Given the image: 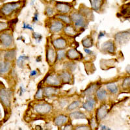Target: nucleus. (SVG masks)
<instances>
[{"instance_id":"1","label":"nucleus","mask_w":130,"mask_h":130,"mask_svg":"<svg viewBox=\"0 0 130 130\" xmlns=\"http://www.w3.org/2000/svg\"><path fill=\"white\" fill-rule=\"evenodd\" d=\"M70 18L76 28H84L87 25L86 17L81 12H73Z\"/></svg>"},{"instance_id":"2","label":"nucleus","mask_w":130,"mask_h":130,"mask_svg":"<svg viewBox=\"0 0 130 130\" xmlns=\"http://www.w3.org/2000/svg\"><path fill=\"white\" fill-rule=\"evenodd\" d=\"M21 7V2H10L5 3L0 9V14L2 16H8L11 15L13 12Z\"/></svg>"},{"instance_id":"3","label":"nucleus","mask_w":130,"mask_h":130,"mask_svg":"<svg viewBox=\"0 0 130 130\" xmlns=\"http://www.w3.org/2000/svg\"><path fill=\"white\" fill-rule=\"evenodd\" d=\"M11 92L9 90L4 87L0 89V102L6 107H10Z\"/></svg>"},{"instance_id":"4","label":"nucleus","mask_w":130,"mask_h":130,"mask_svg":"<svg viewBox=\"0 0 130 130\" xmlns=\"http://www.w3.org/2000/svg\"><path fill=\"white\" fill-rule=\"evenodd\" d=\"M129 30L119 32L117 33L115 36L116 42L119 45L126 44L129 41Z\"/></svg>"},{"instance_id":"5","label":"nucleus","mask_w":130,"mask_h":130,"mask_svg":"<svg viewBox=\"0 0 130 130\" xmlns=\"http://www.w3.org/2000/svg\"><path fill=\"white\" fill-rule=\"evenodd\" d=\"M0 42L5 47H10L13 44V37L10 32H1L0 33Z\"/></svg>"},{"instance_id":"6","label":"nucleus","mask_w":130,"mask_h":130,"mask_svg":"<svg viewBox=\"0 0 130 130\" xmlns=\"http://www.w3.org/2000/svg\"><path fill=\"white\" fill-rule=\"evenodd\" d=\"M52 106L47 103L39 104L34 107V109L37 113L40 115H46L52 111Z\"/></svg>"},{"instance_id":"7","label":"nucleus","mask_w":130,"mask_h":130,"mask_svg":"<svg viewBox=\"0 0 130 130\" xmlns=\"http://www.w3.org/2000/svg\"><path fill=\"white\" fill-rule=\"evenodd\" d=\"M101 51L103 53L114 54L115 52V46L114 42L109 40L103 43L101 46Z\"/></svg>"},{"instance_id":"8","label":"nucleus","mask_w":130,"mask_h":130,"mask_svg":"<svg viewBox=\"0 0 130 130\" xmlns=\"http://www.w3.org/2000/svg\"><path fill=\"white\" fill-rule=\"evenodd\" d=\"M61 80L59 75L57 74H52L48 75L46 79V83L50 86L57 87L61 85Z\"/></svg>"},{"instance_id":"9","label":"nucleus","mask_w":130,"mask_h":130,"mask_svg":"<svg viewBox=\"0 0 130 130\" xmlns=\"http://www.w3.org/2000/svg\"><path fill=\"white\" fill-rule=\"evenodd\" d=\"M64 25L62 22L60 20H54L51 23L50 26V31L52 33H57L59 32L63 29Z\"/></svg>"},{"instance_id":"10","label":"nucleus","mask_w":130,"mask_h":130,"mask_svg":"<svg viewBox=\"0 0 130 130\" xmlns=\"http://www.w3.org/2000/svg\"><path fill=\"white\" fill-rule=\"evenodd\" d=\"M12 67V63L10 61H0V76L8 74L10 71Z\"/></svg>"},{"instance_id":"11","label":"nucleus","mask_w":130,"mask_h":130,"mask_svg":"<svg viewBox=\"0 0 130 130\" xmlns=\"http://www.w3.org/2000/svg\"><path fill=\"white\" fill-rule=\"evenodd\" d=\"M57 54L54 48L52 47H49L46 52V59L49 64H53L56 61Z\"/></svg>"},{"instance_id":"12","label":"nucleus","mask_w":130,"mask_h":130,"mask_svg":"<svg viewBox=\"0 0 130 130\" xmlns=\"http://www.w3.org/2000/svg\"><path fill=\"white\" fill-rule=\"evenodd\" d=\"M67 57L70 60H79L83 57V55L81 53L76 50L75 49H70L66 53Z\"/></svg>"},{"instance_id":"13","label":"nucleus","mask_w":130,"mask_h":130,"mask_svg":"<svg viewBox=\"0 0 130 130\" xmlns=\"http://www.w3.org/2000/svg\"><path fill=\"white\" fill-rule=\"evenodd\" d=\"M55 8H56V10H57L58 12L62 14L68 13V12H70V9H71L69 5L67 4V3H62V2L57 3L56 5H55Z\"/></svg>"},{"instance_id":"14","label":"nucleus","mask_w":130,"mask_h":130,"mask_svg":"<svg viewBox=\"0 0 130 130\" xmlns=\"http://www.w3.org/2000/svg\"><path fill=\"white\" fill-rule=\"evenodd\" d=\"M109 110H108V106L106 105H103L98 109L96 117L98 120H103L106 117L107 115L108 114Z\"/></svg>"},{"instance_id":"15","label":"nucleus","mask_w":130,"mask_h":130,"mask_svg":"<svg viewBox=\"0 0 130 130\" xmlns=\"http://www.w3.org/2000/svg\"><path fill=\"white\" fill-rule=\"evenodd\" d=\"M95 105H96V100L94 98L89 96L87 98V100L85 103L83 104L82 107L87 111H91L94 109Z\"/></svg>"},{"instance_id":"16","label":"nucleus","mask_w":130,"mask_h":130,"mask_svg":"<svg viewBox=\"0 0 130 130\" xmlns=\"http://www.w3.org/2000/svg\"><path fill=\"white\" fill-rule=\"evenodd\" d=\"M100 87V83H94V84L91 85L90 86H89L87 89L83 91V94L85 96H87V97H89V96H92L96 92V90L98 89Z\"/></svg>"},{"instance_id":"17","label":"nucleus","mask_w":130,"mask_h":130,"mask_svg":"<svg viewBox=\"0 0 130 130\" xmlns=\"http://www.w3.org/2000/svg\"><path fill=\"white\" fill-rule=\"evenodd\" d=\"M52 44H53V46H54V47L55 49H57V50H62V49L65 48L67 44V41L63 38H59V39H55V40H53Z\"/></svg>"},{"instance_id":"18","label":"nucleus","mask_w":130,"mask_h":130,"mask_svg":"<svg viewBox=\"0 0 130 130\" xmlns=\"http://www.w3.org/2000/svg\"><path fill=\"white\" fill-rule=\"evenodd\" d=\"M59 77L61 78V81L65 83H70L72 81V75L70 72L68 71H62L60 74Z\"/></svg>"},{"instance_id":"19","label":"nucleus","mask_w":130,"mask_h":130,"mask_svg":"<svg viewBox=\"0 0 130 130\" xmlns=\"http://www.w3.org/2000/svg\"><path fill=\"white\" fill-rule=\"evenodd\" d=\"M58 90L55 87H46L43 89V94L46 97H52L57 93Z\"/></svg>"},{"instance_id":"20","label":"nucleus","mask_w":130,"mask_h":130,"mask_svg":"<svg viewBox=\"0 0 130 130\" xmlns=\"http://www.w3.org/2000/svg\"><path fill=\"white\" fill-rule=\"evenodd\" d=\"M68 120V118L67 116L61 115H59L54 119V124L57 126H62L64 124H67Z\"/></svg>"},{"instance_id":"21","label":"nucleus","mask_w":130,"mask_h":130,"mask_svg":"<svg viewBox=\"0 0 130 130\" xmlns=\"http://www.w3.org/2000/svg\"><path fill=\"white\" fill-rule=\"evenodd\" d=\"M96 98L99 101H104L107 99V91L104 89H98L96 92Z\"/></svg>"},{"instance_id":"22","label":"nucleus","mask_w":130,"mask_h":130,"mask_svg":"<svg viewBox=\"0 0 130 130\" xmlns=\"http://www.w3.org/2000/svg\"><path fill=\"white\" fill-rule=\"evenodd\" d=\"M16 55V52L14 50H11L7 51L6 53L4 54V59L5 61L12 62L15 59Z\"/></svg>"},{"instance_id":"23","label":"nucleus","mask_w":130,"mask_h":130,"mask_svg":"<svg viewBox=\"0 0 130 130\" xmlns=\"http://www.w3.org/2000/svg\"><path fill=\"white\" fill-rule=\"evenodd\" d=\"M64 32L65 35L70 36V37H74L76 35V31H75V28L71 25L68 24V25L65 27L64 28Z\"/></svg>"},{"instance_id":"24","label":"nucleus","mask_w":130,"mask_h":130,"mask_svg":"<svg viewBox=\"0 0 130 130\" xmlns=\"http://www.w3.org/2000/svg\"><path fill=\"white\" fill-rule=\"evenodd\" d=\"M89 1L90 2L92 9L96 12H98L102 6V0H89Z\"/></svg>"},{"instance_id":"25","label":"nucleus","mask_w":130,"mask_h":130,"mask_svg":"<svg viewBox=\"0 0 130 130\" xmlns=\"http://www.w3.org/2000/svg\"><path fill=\"white\" fill-rule=\"evenodd\" d=\"M70 117L72 119H85L87 118V116L83 112L80 111H75L70 114Z\"/></svg>"},{"instance_id":"26","label":"nucleus","mask_w":130,"mask_h":130,"mask_svg":"<svg viewBox=\"0 0 130 130\" xmlns=\"http://www.w3.org/2000/svg\"><path fill=\"white\" fill-rule=\"evenodd\" d=\"M81 43H82V44L85 47L89 48V47H92L93 46V39L90 36H87V37H86L85 38H84L82 40Z\"/></svg>"},{"instance_id":"27","label":"nucleus","mask_w":130,"mask_h":130,"mask_svg":"<svg viewBox=\"0 0 130 130\" xmlns=\"http://www.w3.org/2000/svg\"><path fill=\"white\" fill-rule=\"evenodd\" d=\"M106 88L111 94H117L118 91V86L114 83H109L106 84Z\"/></svg>"},{"instance_id":"28","label":"nucleus","mask_w":130,"mask_h":130,"mask_svg":"<svg viewBox=\"0 0 130 130\" xmlns=\"http://www.w3.org/2000/svg\"><path fill=\"white\" fill-rule=\"evenodd\" d=\"M28 59H29V57L27 56H26V55H20V56L18 57L17 61H16L18 67L20 68H23L24 64H25V61H27Z\"/></svg>"},{"instance_id":"29","label":"nucleus","mask_w":130,"mask_h":130,"mask_svg":"<svg viewBox=\"0 0 130 130\" xmlns=\"http://www.w3.org/2000/svg\"><path fill=\"white\" fill-rule=\"evenodd\" d=\"M57 18L62 21L63 22L67 24H70L72 22L70 18L68 17V16H66V15H58V16H57Z\"/></svg>"},{"instance_id":"30","label":"nucleus","mask_w":130,"mask_h":130,"mask_svg":"<svg viewBox=\"0 0 130 130\" xmlns=\"http://www.w3.org/2000/svg\"><path fill=\"white\" fill-rule=\"evenodd\" d=\"M80 104H81L80 101L79 100L74 101V102H73L72 104H70L69 105H68V109L69 110V111H72V110L75 109L78 107L80 105Z\"/></svg>"},{"instance_id":"31","label":"nucleus","mask_w":130,"mask_h":130,"mask_svg":"<svg viewBox=\"0 0 130 130\" xmlns=\"http://www.w3.org/2000/svg\"><path fill=\"white\" fill-rule=\"evenodd\" d=\"M66 56V52L64 50H58L57 53V58L56 60L57 61H61L62 59H63Z\"/></svg>"},{"instance_id":"32","label":"nucleus","mask_w":130,"mask_h":130,"mask_svg":"<svg viewBox=\"0 0 130 130\" xmlns=\"http://www.w3.org/2000/svg\"><path fill=\"white\" fill-rule=\"evenodd\" d=\"M43 96H44V94H43V89H42L41 88H39V90L37 92L35 98V99L37 100H41L42 99Z\"/></svg>"},{"instance_id":"33","label":"nucleus","mask_w":130,"mask_h":130,"mask_svg":"<svg viewBox=\"0 0 130 130\" xmlns=\"http://www.w3.org/2000/svg\"><path fill=\"white\" fill-rule=\"evenodd\" d=\"M129 83H130V78L129 77H126L125 79L123 81L122 83V87L124 89H127V88L129 87Z\"/></svg>"},{"instance_id":"34","label":"nucleus","mask_w":130,"mask_h":130,"mask_svg":"<svg viewBox=\"0 0 130 130\" xmlns=\"http://www.w3.org/2000/svg\"><path fill=\"white\" fill-rule=\"evenodd\" d=\"M9 27V24L5 22H0V32L6 30Z\"/></svg>"},{"instance_id":"35","label":"nucleus","mask_w":130,"mask_h":130,"mask_svg":"<svg viewBox=\"0 0 130 130\" xmlns=\"http://www.w3.org/2000/svg\"><path fill=\"white\" fill-rule=\"evenodd\" d=\"M32 37L35 39V40L37 41V43L40 42V40L42 39V35L40 33H37V32H33L32 34Z\"/></svg>"},{"instance_id":"36","label":"nucleus","mask_w":130,"mask_h":130,"mask_svg":"<svg viewBox=\"0 0 130 130\" xmlns=\"http://www.w3.org/2000/svg\"><path fill=\"white\" fill-rule=\"evenodd\" d=\"M75 129L77 130H89L91 128L89 126H85V125H81V126H76Z\"/></svg>"},{"instance_id":"37","label":"nucleus","mask_w":130,"mask_h":130,"mask_svg":"<svg viewBox=\"0 0 130 130\" xmlns=\"http://www.w3.org/2000/svg\"><path fill=\"white\" fill-rule=\"evenodd\" d=\"M46 14L47 16H49V17H51V16H53V14H54L53 9L51 7H47L46 10Z\"/></svg>"},{"instance_id":"38","label":"nucleus","mask_w":130,"mask_h":130,"mask_svg":"<svg viewBox=\"0 0 130 130\" xmlns=\"http://www.w3.org/2000/svg\"><path fill=\"white\" fill-rule=\"evenodd\" d=\"M129 13V6H128V7L126 8H122L121 10V14L122 15H126Z\"/></svg>"},{"instance_id":"39","label":"nucleus","mask_w":130,"mask_h":130,"mask_svg":"<svg viewBox=\"0 0 130 130\" xmlns=\"http://www.w3.org/2000/svg\"><path fill=\"white\" fill-rule=\"evenodd\" d=\"M23 29H30L31 31H33V29H32V27L30 25H29V24H27L26 23H24V24H23Z\"/></svg>"},{"instance_id":"40","label":"nucleus","mask_w":130,"mask_h":130,"mask_svg":"<svg viewBox=\"0 0 130 130\" xmlns=\"http://www.w3.org/2000/svg\"><path fill=\"white\" fill-rule=\"evenodd\" d=\"M38 17H39V13L38 12H36L34 16H33V18H32V22H37V21H38Z\"/></svg>"},{"instance_id":"41","label":"nucleus","mask_w":130,"mask_h":130,"mask_svg":"<svg viewBox=\"0 0 130 130\" xmlns=\"http://www.w3.org/2000/svg\"><path fill=\"white\" fill-rule=\"evenodd\" d=\"M72 126L71 124H67V125H66V126H64V129H66V130H70V129H73L72 128Z\"/></svg>"},{"instance_id":"42","label":"nucleus","mask_w":130,"mask_h":130,"mask_svg":"<svg viewBox=\"0 0 130 130\" xmlns=\"http://www.w3.org/2000/svg\"><path fill=\"white\" fill-rule=\"evenodd\" d=\"M37 74H38V72H37V70H32V71L31 72V73H30V75H31V76H35V75H37Z\"/></svg>"},{"instance_id":"43","label":"nucleus","mask_w":130,"mask_h":130,"mask_svg":"<svg viewBox=\"0 0 130 130\" xmlns=\"http://www.w3.org/2000/svg\"><path fill=\"white\" fill-rule=\"evenodd\" d=\"M84 51L87 54H88V55H89V54H91V53H92V52L91 50H89L88 48H86V47H85L84 48Z\"/></svg>"},{"instance_id":"44","label":"nucleus","mask_w":130,"mask_h":130,"mask_svg":"<svg viewBox=\"0 0 130 130\" xmlns=\"http://www.w3.org/2000/svg\"><path fill=\"white\" fill-rule=\"evenodd\" d=\"M100 127H101V129H102V130H110L111 129L109 128V127H108L107 126H104V125H102V126H100Z\"/></svg>"},{"instance_id":"45","label":"nucleus","mask_w":130,"mask_h":130,"mask_svg":"<svg viewBox=\"0 0 130 130\" xmlns=\"http://www.w3.org/2000/svg\"><path fill=\"white\" fill-rule=\"evenodd\" d=\"M105 35V33H104V32H101L100 33V35H99V37H98V39H100V38L101 37H104V36Z\"/></svg>"},{"instance_id":"46","label":"nucleus","mask_w":130,"mask_h":130,"mask_svg":"<svg viewBox=\"0 0 130 130\" xmlns=\"http://www.w3.org/2000/svg\"><path fill=\"white\" fill-rule=\"evenodd\" d=\"M129 64H128L127 65V67H126V72L127 73H128V74H129Z\"/></svg>"},{"instance_id":"47","label":"nucleus","mask_w":130,"mask_h":130,"mask_svg":"<svg viewBox=\"0 0 130 130\" xmlns=\"http://www.w3.org/2000/svg\"><path fill=\"white\" fill-rule=\"evenodd\" d=\"M0 114H1V110H0Z\"/></svg>"}]
</instances>
